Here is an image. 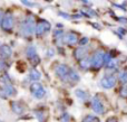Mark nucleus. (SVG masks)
Masks as SVG:
<instances>
[{"label": "nucleus", "instance_id": "obj_12", "mask_svg": "<svg viewBox=\"0 0 127 122\" xmlns=\"http://www.w3.org/2000/svg\"><path fill=\"white\" fill-rule=\"evenodd\" d=\"M65 80L69 81L71 84H76L77 82H79V75L77 74V72L72 71V69H69V73H68V75L66 76Z\"/></svg>", "mask_w": 127, "mask_h": 122}, {"label": "nucleus", "instance_id": "obj_25", "mask_svg": "<svg viewBox=\"0 0 127 122\" xmlns=\"http://www.w3.org/2000/svg\"><path fill=\"white\" fill-rule=\"evenodd\" d=\"M60 121H62V122H69V116H68L67 113L63 114V117H62V119H60Z\"/></svg>", "mask_w": 127, "mask_h": 122}, {"label": "nucleus", "instance_id": "obj_15", "mask_svg": "<svg viewBox=\"0 0 127 122\" xmlns=\"http://www.w3.org/2000/svg\"><path fill=\"white\" fill-rule=\"evenodd\" d=\"M11 109H12V111L15 112L16 114H21L22 112H24V108H22V105H20V103L16 102V101L11 102Z\"/></svg>", "mask_w": 127, "mask_h": 122}, {"label": "nucleus", "instance_id": "obj_1", "mask_svg": "<svg viewBox=\"0 0 127 122\" xmlns=\"http://www.w3.org/2000/svg\"><path fill=\"white\" fill-rule=\"evenodd\" d=\"M36 30V21L32 15L28 16L21 25V31L25 36H30Z\"/></svg>", "mask_w": 127, "mask_h": 122}, {"label": "nucleus", "instance_id": "obj_17", "mask_svg": "<svg viewBox=\"0 0 127 122\" xmlns=\"http://www.w3.org/2000/svg\"><path fill=\"white\" fill-rule=\"evenodd\" d=\"M75 94H76V96L79 99V100L81 101H85L88 99V94L86 93L85 91H83V90H76V92H75Z\"/></svg>", "mask_w": 127, "mask_h": 122}, {"label": "nucleus", "instance_id": "obj_21", "mask_svg": "<svg viewBox=\"0 0 127 122\" xmlns=\"http://www.w3.org/2000/svg\"><path fill=\"white\" fill-rule=\"evenodd\" d=\"M36 117L38 118V120H39V122H44L45 120V117H46V114H45L44 111H40V110H37L36 111Z\"/></svg>", "mask_w": 127, "mask_h": 122}, {"label": "nucleus", "instance_id": "obj_22", "mask_svg": "<svg viewBox=\"0 0 127 122\" xmlns=\"http://www.w3.org/2000/svg\"><path fill=\"white\" fill-rule=\"evenodd\" d=\"M119 81H121L122 83L127 82V69H124L123 72L119 73Z\"/></svg>", "mask_w": 127, "mask_h": 122}, {"label": "nucleus", "instance_id": "obj_2", "mask_svg": "<svg viewBox=\"0 0 127 122\" xmlns=\"http://www.w3.org/2000/svg\"><path fill=\"white\" fill-rule=\"evenodd\" d=\"M50 24H49L48 21H46V20L41 19L39 20V21L37 22V25H36V35L37 36H42L44 34H46L47 31L50 30Z\"/></svg>", "mask_w": 127, "mask_h": 122}, {"label": "nucleus", "instance_id": "obj_16", "mask_svg": "<svg viewBox=\"0 0 127 122\" xmlns=\"http://www.w3.org/2000/svg\"><path fill=\"white\" fill-rule=\"evenodd\" d=\"M29 78L31 81H35V83H37V81H39L41 78V74L37 69H31L30 73H29Z\"/></svg>", "mask_w": 127, "mask_h": 122}, {"label": "nucleus", "instance_id": "obj_28", "mask_svg": "<svg viewBox=\"0 0 127 122\" xmlns=\"http://www.w3.org/2000/svg\"><path fill=\"white\" fill-rule=\"evenodd\" d=\"M22 3L26 4V6H30V7L35 6V3H33V2H31V1H22Z\"/></svg>", "mask_w": 127, "mask_h": 122}, {"label": "nucleus", "instance_id": "obj_30", "mask_svg": "<svg viewBox=\"0 0 127 122\" xmlns=\"http://www.w3.org/2000/svg\"><path fill=\"white\" fill-rule=\"evenodd\" d=\"M59 15H62V17L66 18V19H70L69 15H67V13H65V12H59Z\"/></svg>", "mask_w": 127, "mask_h": 122}, {"label": "nucleus", "instance_id": "obj_3", "mask_svg": "<svg viewBox=\"0 0 127 122\" xmlns=\"http://www.w3.org/2000/svg\"><path fill=\"white\" fill-rule=\"evenodd\" d=\"M30 91H31V94L33 95V98H36V99H42L45 96V94H46V91H45L44 86L38 82L31 84Z\"/></svg>", "mask_w": 127, "mask_h": 122}, {"label": "nucleus", "instance_id": "obj_26", "mask_svg": "<svg viewBox=\"0 0 127 122\" xmlns=\"http://www.w3.org/2000/svg\"><path fill=\"white\" fill-rule=\"evenodd\" d=\"M87 43H88V38H87V37H84V38H81V39H80L79 44H80L81 46H84V45H86Z\"/></svg>", "mask_w": 127, "mask_h": 122}, {"label": "nucleus", "instance_id": "obj_18", "mask_svg": "<svg viewBox=\"0 0 127 122\" xmlns=\"http://www.w3.org/2000/svg\"><path fill=\"white\" fill-rule=\"evenodd\" d=\"M79 65H80L81 68H84V69H88V68L90 67V65H92V60H89V58H84V60H81V61H80Z\"/></svg>", "mask_w": 127, "mask_h": 122}, {"label": "nucleus", "instance_id": "obj_11", "mask_svg": "<svg viewBox=\"0 0 127 122\" xmlns=\"http://www.w3.org/2000/svg\"><path fill=\"white\" fill-rule=\"evenodd\" d=\"M64 40H65L68 45H75L78 42V36L75 33H68L67 35L64 36Z\"/></svg>", "mask_w": 127, "mask_h": 122}, {"label": "nucleus", "instance_id": "obj_19", "mask_svg": "<svg viewBox=\"0 0 127 122\" xmlns=\"http://www.w3.org/2000/svg\"><path fill=\"white\" fill-rule=\"evenodd\" d=\"M83 122H100L99 119L97 117H94V116H87L84 118Z\"/></svg>", "mask_w": 127, "mask_h": 122}, {"label": "nucleus", "instance_id": "obj_29", "mask_svg": "<svg viewBox=\"0 0 127 122\" xmlns=\"http://www.w3.org/2000/svg\"><path fill=\"white\" fill-rule=\"evenodd\" d=\"M106 122H117V119L115 118V117H110V118L107 119V121Z\"/></svg>", "mask_w": 127, "mask_h": 122}, {"label": "nucleus", "instance_id": "obj_6", "mask_svg": "<svg viewBox=\"0 0 127 122\" xmlns=\"http://www.w3.org/2000/svg\"><path fill=\"white\" fill-rule=\"evenodd\" d=\"M26 55H27V57L30 60V62H31V64L32 65H37V64H39V62H40V58H39V56L37 55V52H36V48L33 46H29V47H27V49H26Z\"/></svg>", "mask_w": 127, "mask_h": 122}, {"label": "nucleus", "instance_id": "obj_4", "mask_svg": "<svg viewBox=\"0 0 127 122\" xmlns=\"http://www.w3.org/2000/svg\"><path fill=\"white\" fill-rule=\"evenodd\" d=\"M104 55H105V54H104L103 52H100V51L96 52V53L94 54V56H93V58H92V66L94 67V68L98 69V68H100V67L103 66V64H104Z\"/></svg>", "mask_w": 127, "mask_h": 122}, {"label": "nucleus", "instance_id": "obj_32", "mask_svg": "<svg viewBox=\"0 0 127 122\" xmlns=\"http://www.w3.org/2000/svg\"><path fill=\"white\" fill-rule=\"evenodd\" d=\"M1 17H2V12H1V10H0V22H1Z\"/></svg>", "mask_w": 127, "mask_h": 122}, {"label": "nucleus", "instance_id": "obj_10", "mask_svg": "<svg viewBox=\"0 0 127 122\" xmlns=\"http://www.w3.org/2000/svg\"><path fill=\"white\" fill-rule=\"evenodd\" d=\"M55 72H56V74H57L59 77L66 78V76H67L68 73H69V68H68L67 65H65V64H59V65H57V66H56Z\"/></svg>", "mask_w": 127, "mask_h": 122}, {"label": "nucleus", "instance_id": "obj_8", "mask_svg": "<svg viewBox=\"0 0 127 122\" xmlns=\"http://www.w3.org/2000/svg\"><path fill=\"white\" fill-rule=\"evenodd\" d=\"M16 94V90H15V87L12 86V85L9 83V84H4L3 85V87H2V90L0 91V98H3V99H6L7 96H12V95H15Z\"/></svg>", "mask_w": 127, "mask_h": 122}, {"label": "nucleus", "instance_id": "obj_24", "mask_svg": "<svg viewBox=\"0 0 127 122\" xmlns=\"http://www.w3.org/2000/svg\"><path fill=\"white\" fill-rule=\"evenodd\" d=\"M112 60H113V58H112V55H110V53H107V54H105V55H104V64L107 65Z\"/></svg>", "mask_w": 127, "mask_h": 122}, {"label": "nucleus", "instance_id": "obj_5", "mask_svg": "<svg viewBox=\"0 0 127 122\" xmlns=\"http://www.w3.org/2000/svg\"><path fill=\"white\" fill-rule=\"evenodd\" d=\"M15 25V19H13L12 13H7L6 16H3L2 18V22H1V27L7 31H10L13 28Z\"/></svg>", "mask_w": 127, "mask_h": 122}, {"label": "nucleus", "instance_id": "obj_23", "mask_svg": "<svg viewBox=\"0 0 127 122\" xmlns=\"http://www.w3.org/2000/svg\"><path fill=\"white\" fill-rule=\"evenodd\" d=\"M8 68V64L6 63V61L0 60V72H3Z\"/></svg>", "mask_w": 127, "mask_h": 122}, {"label": "nucleus", "instance_id": "obj_9", "mask_svg": "<svg viewBox=\"0 0 127 122\" xmlns=\"http://www.w3.org/2000/svg\"><path fill=\"white\" fill-rule=\"evenodd\" d=\"M100 84L104 89H112L116 84V78H115V76H112V75L105 76V77L101 78Z\"/></svg>", "mask_w": 127, "mask_h": 122}, {"label": "nucleus", "instance_id": "obj_31", "mask_svg": "<svg viewBox=\"0 0 127 122\" xmlns=\"http://www.w3.org/2000/svg\"><path fill=\"white\" fill-rule=\"evenodd\" d=\"M118 31H121L122 34H125V30H124L123 28H118Z\"/></svg>", "mask_w": 127, "mask_h": 122}, {"label": "nucleus", "instance_id": "obj_27", "mask_svg": "<svg viewBox=\"0 0 127 122\" xmlns=\"http://www.w3.org/2000/svg\"><path fill=\"white\" fill-rule=\"evenodd\" d=\"M121 95L122 96H126L127 95V89L125 86L123 87V89H122V91H121Z\"/></svg>", "mask_w": 127, "mask_h": 122}, {"label": "nucleus", "instance_id": "obj_13", "mask_svg": "<svg viewBox=\"0 0 127 122\" xmlns=\"http://www.w3.org/2000/svg\"><path fill=\"white\" fill-rule=\"evenodd\" d=\"M11 54H12V51H11V48L8 45H2V46H0V57L8 58L11 56Z\"/></svg>", "mask_w": 127, "mask_h": 122}, {"label": "nucleus", "instance_id": "obj_7", "mask_svg": "<svg viewBox=\"0 0 127 122\" xmlns=\"http://www.w3.org/2000/svg\"><path fill=\"white\" fill-rule=\"evenodd\" d=\"M92 108H93V110L98 114H103L104 112H105L103 103H101V101L99 100L97 96H95V98L92 99Z\"/></svg>", "mask_w": 127, "mask_h": 122}, {"label": "nucleus", "instance_id": "obj_14", "mask_svg": "<svg viewBox=\"0 0 127 122\" xmlns=\"http://www.w3.org/2000/svg\"><path fill=\"white\" fill-rule=\"evenodd\" d=\"M86 54H87V51H86V48H84V47H79V48H77L76 51H75L74 53V56L76 60L78 61H81L85 58Z\"/></svg>", "mask_w": 127, "mask_h": 122}, {"label": "nucleus", "instance_id": "obj_20", "mask_svg": "<svg viewBox=\"0 0 127 122\" xmlns=\"http://www.w3.org/2000/svg\"><path fill=\"white\" fill-rule=\"evenodd\" d=\"M106 66H107V68H117V66H118V60L113 58V60L110 61L107 65H106Z\"/></svg>", "mask_w": 127, "mask_h": 122}, {"label": "nucleus", "instance_id": "obj_33", "mask_svg": "<svg viewBox=\"0 0 127 122\" xmlns=\"http://www.w3.org/2000/svg\"><path fill=\"white\" fill-rule=\"evenodd\" d=\"M0 122H1V121H0Z\"/></svg>", "mask_w": 127, "mask_h": 122}]
</instances>
